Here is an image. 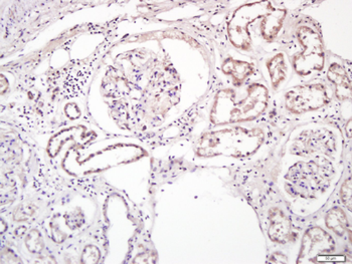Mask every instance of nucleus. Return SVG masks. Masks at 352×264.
<instances>
[{
  "mask_svg": "<svg viewBox=\"0 0 352 264\" xmlns=\"http://www.w3.org/2000/svg\"><path fill=\"white\" fill-rule=\"evenodd\" d=\"M336 162L326 157L306 158L294 162L283 174L285 191L294 200L322 201L338 183Z\"/></svg>",
  "mask_w": 352,
  "mask_h": 264,
  "instance_id": "nucleus-1",
  "label": "nucleus"
},
{
  "mask_svg": "<svg viewBox=\"0 0 352 264\" xmlns=\"http://www.w3.org/2000/svg\"><path fill=\"white\" fill-rule=\"evenodd\" d=\"M340 199L342 201L343 205L346 207L347 209L351 210V177L343 182L342 186H341Z\"/></svg>",
  "mask_w": 352,
  "mask_h": 264,
  "instance_id": "nucleus-11",
  "label": "nucleus"
},
{
  "mask_svg": "<svg viewBox=\"0 0 352 264\" xmlns=\"http://www.w3.org/2000/svg\"><path fill=\"white\" fill-rule=\"evenodd\" d=\"M267 232L272 241L285 244L291 240V222L288 216L279 207H274L267 217Z\"/></svg>",
  "mask_w": 352,
  "mask_h": 264,
  "instance_id": "nucleus-9",
  "label": "nucleus"
},
{
  "mask_svg": "<svg viewBox=\"0 0 352 264\" xmlns=\"http://www.w3.org/2000/svg\"><path fill=\"white\" fill-rule=\"evenodd\" d=\"M280 93L282 111L290 118L312 119L324 115L332 109L336 99L329 84L318 77Z\"/></svg>",
  "mask_w": 352,
  "mask_h": 264,
  "instance_id": "nucleus-3",
  "label": "nucleus"
},
{
  "mask_svg": "<svg viewBox=\"0 0 352 264\" xmlns=\"http://www.w3.org/2000/svg\"><path fill=\"white\" fill-rule=\"evenodd\" d=\"M291 38L287 55L293 71L305 83L317 79L326 66L324 47L318 28L312 21H303L295 28Z\"/></svg>",
  "mask_w": 352,
  "mask_h": 264,
  "instance_id": "nucleus-2",
  "label": "nucleus"
},
{
  "mask_svg": "<svg viewBox=\"0 0 352 264\" xmlns=\"http://www.w3.org/2000/svg\"><path fill=\"white\" fill-rule=\"evenodd\" d=\"M341 138L336 130L322 125H306L289 141V153L298 158L326 157L338 161Z\"/></svg>",
  "mask_w": 352,
  "mask_h": 264,
  "instance_id": "nucleus-4",
  "label": "nucleus"
},
{
  "mask_svg": "<svg viewBox=\"0 0 352 264\" xmlns=\"http://www.w3.org/2000/svg\"><path fill=\"white\" fill-rule=\"evenodd\" d=\"M326 227L338 238L349 237L351 239V227L346 214L340 207L336 206L329 210L325 215Z\"/></svg>",
  "mask_w": 352,
  "mask_h": 264,
  "instance_id": "nucleus-10",
  "label": "nucleus"
},
{
  "mask_svg": "<svg viewBox=\"0 0 352 264\" xmlns=\"http://www.w3.org/2000/svg\"><path fill=\"white\" fill-rule=\"evenodd\" d=\"M336 250V240L321 227H311L304 233L299 263H325Z\"/></svg>",
  "mask_w": 352,
  "mask_h": 264,
  "instance_id": "nucleus-6",
  "label": "nucleus"
},
{
  "mask_svg": "<svg viewBox=\"0 0 352 264\" xmlns=\"http://www.w3.org/2000/svg\"><path fill=\"white\" fill-rule=\"evenodd\" d=\"M230 104L226 119L228 123L252 122L257 120L270 106V88L266 84H245L241 91H230Z\"/></svg>",
  "mask_w": 352,
  "mask_h": 264,
  "instance_id": "nucleus-5",
  "label": "nucleus"
},
{
  "mask_svg": "<svg viewBox=\"0 0 352 264\" xmlns=\"http://www.w3.org/2000/svg\"><path fill=\"white\" fill-rule=\"evenodd\" d=\"M265 84L273 92L280 93L286 88V84L293 75V68L289 56L285 51H277L265 56L260 62Z\"/></svg>",
  "mask_w": 352,
  "mask_h": 264,
  "instance_id": "nucleus-7",
  "label": "nucleus"
},
{
  "mask_svg": "<svg viewBox=\"0 0 352 264\" xmlns=\"http://www.w3.org/2000/svg\"><path fill=\"white\" fill-rule=\"evenodd\" d=\"M326 75L334 97L339 101H351V77L345 70L344 66L338 60H330Z\"/></svg>",
  "mask_w": 352,
  "mask_h": 264,
  "instance_id": "nucleus-8",
  "label": "nucleus"
}]
</instances>
